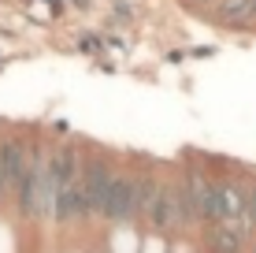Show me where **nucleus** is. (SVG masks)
<instances>
[{"label": "nucleus", "instance_id": "9b49d317", "mask_svg": "<svg viewBox=\"0 0 256 253\" xmlns=\"http://www.w3.org/2000/svg\"><path fill=\"white\" fill-rule=\"evenodd\" d=\"M45 4H48V8H52V12H56V15L64 12V0H45Z\"/></svg>", "mask_w": 256, "mask_h": 253}, {"label": "nucleus", "instance_id": "ddd939ff", "mask_svg": "<svg viewBox=\"0 0 256 253\" xmlns=\"http://www.w3.org/2000/svg\"><path fill=\"white\" fill-rule=\"evenodd\" d=\"M90 4H93V0H74V8H82V12H86Z\"/></svg>", "mask_w": 256, "mask_h": 253}, {"label": "nucleus", "instance_id": "f8f14e48", "mask_svg": "<svg viewBox=\"0 0 256 253\" xmlns=\"http://www.w3.org/2000/svg\"><path fill=\"white\" fill-rule=\"evenodd\" d=\"M8 205V190H4V179H0V208Z\"/></svg>", "mask_w": 256, "mask_h": 253}, {"label": "nucleus", "instance_id": "423d86ee", "mask_svg": "<svg viewBox=\"0 0 256 253\" xmlns=\"http://www.w3.org/2000/svg\"><path fill=\"white\" fill-rule=\"evenodd\" d=\"M26 164H30V138L19 134V130H4L0 134V179H4V190H8V205H12L15 190L26 175Z\"/></svg>", "mask_w": 256, "mask_h": 253}, {"label": "nucleus", "instance_id": "1a4fd4ad", "mask_svg": "<svg viewBox=\"0 0 256 253\" xmlns=\"http://www.w3.org/2000/svg\"><path fill=\"white\" fill-rule=\"evenodd\" d=\"M74 45H78V52H100V49H108V41L96 38V34H82Z\"/></svg>", "mask_w": 256, "mask_h": 253}, {"label": "nucleus", "instance_id": "7ed1b4c3", "mask_svg": "<svg viewBox=\"0 0 256 253\" xmlns=\"http://www.w3.org/2000/svg\"><path fill=\"white\" fill-rule=\"evenodd\" d=\"M116 175L119 164L108 153H82V227H104V205Z\"/></svg>", "mask_w": 256, "mask_h": 253}, {"label": "nucleus", "instance_id": "4468645a", "mask_svg": "<svg viewBox=\"0 0 256 253\" xmlns=\"http://www.w3.org/2000/svg\"><path fill=\"white\" fill-rule=\"evenodd\" d=\"M249 253H256V238H252V242H249Z\"/></svg>", "mask_w": 256, "mask_h": 253}, {"label": "nucleus", "instance_id": "f03ea898", "mask_svg": "<svg viewBox=\"0 0 256 253\" xmlns=\"http://www.w3.org/2000/svg\"><path fill=\"white\" fill-rule=\"evenodd\" d=\"M52 227H82V145H52Z\"/></svg>", "mask_w": 256, "mask_h": 253}, {"label": "nucleus", "instance_id": "39448f33", "mask_svg": "<svg viewBox=\"0 0 256 253\" xmlns=\"http://www.w3.org/2000/svg\"><path fill=\"white\" fill-rule=\"evenodd\" d=\"M141 227L148 234H156V238H174V234H182V182H178V175L160 179V190H156L152 205L141 216Z\"/></svg>", "mask_w": 256, "mask_h": 253}, {"label": "nucleus", "instance_id": "9d476101", "mask_svg": "<svg viewBox=\"0 0 256 253\" xmlns=\"http://www.w3.org/2000/svg\"><path fill=\"white\" fill-rule=\"evenodd\" d=\"M249 220L256 223V179H249Z\"/></svg>", "mask_w": 256, "mask_h": 253}, {"label": "nucleus", "instance_id": "20e7f679", "mask_svg": "<svg viewBox=\"0 0 256 253\" xmlns=\"http://www.w3.org/2000/svg\"><path fill=\"white\" fill-rule=\"evenodd\" d=\"M141 175L145 168H119L104 205V227H141Z\"/></svg>", "mask_w": 256, "mask_h": 253}, {"label": "nucleus", "instance_id": "f257e3e1", "mask_svg": "<svg viewBox=\"0 0 256 253\" xmlns=\"http://www.w3.org/2000/svg\"><path fill=\"white\" fill-rule=\"evenodd\" d=\"M12 212L26 227H52V145L41 134L30 138V164L12 197Z\"/></svg>", "mask_w": 256, "mask_h": 253}, {"label": "nucleus", "instance_id": "6e6552de", "mask_svg": "<svg viewBox=\"0 0 256 253\" xmlns=\"http://www.w3.org/2000/svg\"><path fill=\"white\" fill-rule=\"evenodd\" d=\"M216 19L223 26H252V0H219Z\"/></svg>", "mask_w": 256, "mask_h": 253}, {"label": "nucleus", "instance_id": "0eeeda50", "mask_svg": "<svg viewBox=\"0 0 256 253\" xmlns=\"http://www.w3.org/2000/svg\"><path fill=\"white\" fill-rule=\"evenodd\" d=\"M249 242L252 238H245L230 223H219V227L204 231V253H249Z\"/></svg>", "mask_w": 256, "mask_h": 253}]
</instances>
